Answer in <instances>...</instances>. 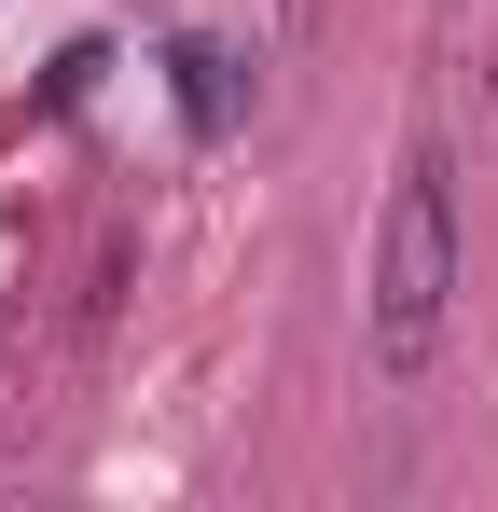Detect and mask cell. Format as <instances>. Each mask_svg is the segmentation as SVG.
Here are the masks:
<instances>
[{
  "instance_id": "7a4b0ae2",
  "label": "cell",
  "mask_w": 498,
  "mask_h": 512,
  "mask_svg": "<svg viewBox=\"0 0 498 512\" xmlns=\"http://www.w3.org/2000/svg\"><path fill=\"white\" fill-rule=\"evenodd\" d=\"M166 70H180V111H194V125H236V56H222V42H180Z\"/></svg>"
},
{
  "instance_id": "6da1fadb",
  "label": "cell",
  "mask_w": 498,
  "mask_h": 512,
  "mask_svg": "<svg viewBox=\"0 0 498 512\" xmlns=\"http://www.w3.org/2000/svg\"><path fill=\"white\" fill-rule=\"evenodd\" d=\"M443 319H457V167H443V139H415L388 180V236H374V360L429 374Z\"/></svg>"
}]
</instances>
